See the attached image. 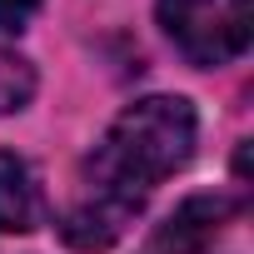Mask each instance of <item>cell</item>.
I'll list each match as a JSON object with an SVG mask.
<instances>
[{
    "mask_svg": "<svg viewBox=\"0 0 254 254\" xmlns=\"http://www.w3.org/2000/svg\"><path fill=\"white\" fill-rule=\"evenodd\" d=\"M194 155V105L180 95H150L120 110L95 155L85 160V190L70 204L60 234L75 249L115 244L145 209L155 185H165Z\"/></svg>",
    "mask_w": 254,
    "mask_h": 254,
    "instance_id": "6da1fadb",
    "label": "cell"
},
{
    "mask_svg": "<svg viewBox=\"0 0 254 254\" xmlns=\"http://www.w3.org/2000/svg\"><path fill=\"white\" fill-rule=\"evenodd\" d=\"M160 25L190 65H229L249 50V0H160Z\"/></svg>",
    "mask_w": 254,
    "mask_h": 254,
    "instance_id": "7a4b0ae2",
    "label": "cell"
},
{
    "mask_svg": "<svg viewBox=\"0 0 254 254\" xmlns=\"http://www.w3.org/2000/svg\"><path fill=\"white\" fill-rule=\"evenodd\" d=\"M234 214H239V199H229V194H194L160 224V234L150 239L145 254H199Z\"/></svg>",
    "mask_w": 254,
    "mask_h": 254,
    "instance_id": "3957f363",
    "label": "cell"
},
{
    "mask_svg": "<svg viewBox=\"0 0 254 254\" xmlns=\"http://www.w3.org/2000/svg\"><path fill=\"white\" fill-rule=\"evenodd\" d=\"M40 219V190L20 155L0 150V234H25Z\"/></svg>",
    "mask_w": 254,
    "mask_h": 254,
    "instance_id": "277c9868",
    "label": "cell"
},
{
    "mask_svg": "<svg viewBox=\"0 0 254 254\" xmlns=\"http://www.w3.org/2000/svg\"><path fill=\"white\" fill-rule=\"evenodd\" d=\"M30 90H35L30 60H20L15 50L0 45V115H5V110H20V105L30 100Z\"/></svg>",
    "mask_w": 254,
    "mask_h": 254,
    "instance_id": "5b68a950",
    "label": "cell"
},
{
    "mask_svg": "<svg viewBox=\"0 0 254 254\" xmlns=\"http://www.w3.org/2000/svg\"><path fill=\"white\" fill-rule=\"evenodd\" d=\"M35 10H40V0H0V35H20Z\"/></svg>",
    "mask_w": 254,
    "mask_h": 254,
    "instance_id": "8992f818",
    "label": "cell"
}]
</instances>
